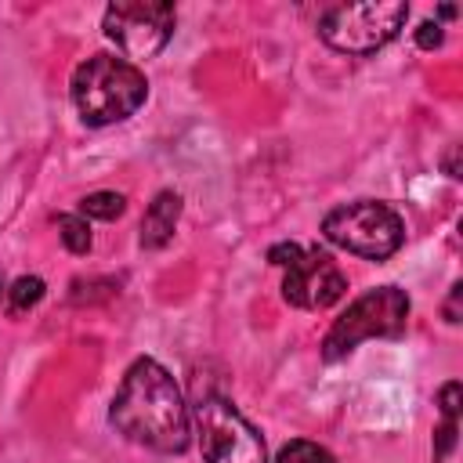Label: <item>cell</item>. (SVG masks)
<instances>
[{
    "instance_id": "6da1fadb",
    "label": "cell",
    "mask_w": 463,
    "mask_h": 463,
    "mask_svg": "<svg viewBox=\"0 0 463 463\" xmlns=\"http://www.w3.org/2000/svg\"><path fill=\"white\" fill-rule=\"evenodd\" d=\"M112 427L156 452H184L188 449V409L174 376L156 358H137L109 409Z\"/></svg>"
},
{
    "instance_id": "7a4b0ae2",
    "label": "cell",
    "mask_w": 463,
    "mask_h": 463,
    "mask_svg": "<svg viewBox=\"0 0 463 463\" xmlns=\"http://www.w3.org/2000/svg\"><path fill=\"white\" fill-rule=\"evenodd\" d=\"M148 98V80L137 65L116 54H94L72 72V101L90 127H109L134 116Z\"/></svg>"
},
{
    "instance_id": "3957f363",
    "label": "cell",
    "mask_w": 463,
    "mask_h": 463,
    "mask_svg": "<svg viewBox=\"0 0 463 463\" xmlns=\"http://www.w3.org/2000/svg\"><path fill=\"white\" fill-rule=\"evenodd\" d=\"M409 322V297L398 286H376L369 293H362L326 333L322 340V358L326 362H340L344 354H351L362 340L373 336H402Z\"/></svg>"
},
{
    "instance_id": "277c9868",
    "label": "cell",
    "mask_w": 463,
    "mask_h": 463,
    "mask_svg": "<svg viewBox=\"0 0 463 463\" xmlns=\"http://www.w3.org/2000/svg\"><path fill=\"white\" fill-rule=\"evenodd\" d=\"M322 235L347 253H358L369 260H387L405 242V224L387 203L358 199V203H344V206L329 210L322 221Z\"/></svg>"
},
{
    "instance_id": "5b68a950",
    "label": "cell",
    "mask_w": 463,
    "mask_h": 463,
    "mask_svg": "<svg viewBox=\"0 0 463 463\" xmlns=\"http://www.w3.org/2000/svg\"><path fill=\"white\" fill-rule=\"evenodd\" d=\"M409 18L405 0H376V4H340L329 7L318 22L322 40L344 54H373L398 36Z\"/></svg>"
},
{
    "instance_id": "8992f818",
    "label": "cell",
    "mask_w": 463,
    "mask_h": 463,
    "mask_svg": "<svg viewBox=\"0 0 463 463\" xmlns=\"http://www.w3.org/2000/svg\"><path fill=\"white\" fill-rule=\"evenodd\" d=\"M195 427L206 463H268L264 438L228 398H203L195 405Z\"/></svg>"
},
{
    "instance_id": "52a82bcc",
    "label": "cell",
    "mask_w": 463,
    "mask_h": 463,
    "mask_svg": "<svg viewBox=\"0 0 463 463\" xmlns=\"http://www.w3.org/2000/svg\"><path fill=\"white\" fill-rule=\"evenodd\" d=\"M174 18L166 0H119L105 11V36L130 58H152L174 36Z\"/></svg>"
},
{
    "instance_id": "ba28073f",
    "label": "cell",
    "mask_w": 463,
    "mask_h": 463,
    "mask_svg": "<svg viewBox=\"0 0 463 463\" xmlns=\"http://www.w3.org/2000/svg\"><path fill=\"white\" fill-rule=\"evenodd\" d=\"M347 293V275L340 271V264L311 246L300 250L293 264H286V279H282V297L304 311H322L329 304H336Z\"/></svg>"
},
{
    "instance_id": "9c48e42d",
    "label": "cell",
    "mask_w": 463,
    "mask_h": 463,
    "mask_svg": "<svg viewBox=\"0 0 463 463\" xmlns=\"http://www.w3.org/2000/svg\"><path fill=\"white\" fill-rule=\"evenodd\" d=\"M177 217H181V195L177 192H159L152 199V206L145 210V217H141V246L145 250L166 246L174 239Z\"/></svg>"
},
{
    "instance_id": "30bf717a",
    "label": "cell",
    "mask_w": 463,
    "mask_h": 463,
    "mask_svg": "<svg viewBox=\"0 0 463 463\" xmlns=\"http://www.w3.org/2000/svg\"><path fill=\"white\" fill-rule=\"evenodd\" d=\"M123 195L119 192H94L80 199V217H98V221H116L123 213Z\"/></svg>"
},
{
    "instance_id": "8fae6325",
    "label": "cell",
    "mask_w": 463,
    "mask_h": 463,
    "mask_svg": "<svg viewBox=\"0 0 463 463\" xmlns=\"http://www.w3.org/2000/svg\"><path fill=\"white\" fill-rule=\"evenodd\" d=\"M58 235H61V242H65L69 253H87V250H90V228H87V217L61 213V217H58Z\"/></svg>"
},
{
    "instance_id": "7c38bea8",
    "label": "cell",
    "mask_w": 463,
    "mask_h": 463,
    "mask_svg": "<svg viewBox=\"0 0 463 463\" xmlns=\"http://www.w3.org/2000/svg\"><path fill=\"white\" fill-rule=\"evenodd\" d=\"M271 463H336V459L329 456V449H322L315 441H289L279 449V456Z\"/></svg>"
},
{
    "instance_id": "4fadbf2b",
    "label": "cell",
    "mask_w": 463,
    "mask_h": 463,
    "mask_svg": "<svg viewBox=\"0 0 463 463\" xmlns=\"http://www.w3.org/2000/svg\"><path fill=\"white\" fill-rule=\"evenodd\" d=\"M40 297H43V279H36V275H22V279H14V286L7 289V300H11V311H14V315H22V311H29L33 304H40Z\"/></svg>"
},
{
    "instance_id": "5bb4252c",
    "label": "cell",
    "mask_w": 463,
    "mask_h": 463,
    "mask_svg": "<svg viewBox=\"0 0 463 463\" xmlns=\"http://www.w3.org/2000/svg\"><path fill=\"white\" fill-rule=\"evenodd\" d=\"M438 405H441V420H456L459 416V383H445L438 391Z\"/></svg>"
},
{
    "instance_id": "9a60e30c",
    "label": "cell",
    "mask_w": 463,
    "mask_h": 463,
    "mask_svg": "<svg viewBox=\"0 0 463 463\" xmlns=\"http://www.w3.org/2000/svg\"><path fill=\"white\" fill-rule=\"evenodd\" d=\"M441 40H445V33H441L438 22H423V25L416 29V43L427 47V51H430V47H441Z\"/></svg>"
},
{
    "instance_id": "2e32d148",
    "label": "cell",
    "mask_w": 463,
    "mask_h": 463,
    "mask_svg": "<svg viewBox=\"0 0 463 463\" xmlns=\"http://www.w3.org/2000/svg\"><path fill=\"white\" fill-rule=\"evenodd\" d=\"M297 253H300V246H297V242H279V246H271V250H268V260H271V264H279V268H286V264H293V260H297Z\"/></svg>"
}]
</instances>
